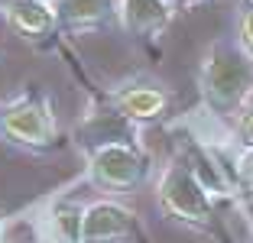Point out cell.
Segmentation results:
<instances>
[{"label": "cell", "mask_w": 253, "mask_h": 243, "mask_svg": "<svg viewBox=\"0 0 253 243\" xmlns=\"http://www.w3.org/2000/svg\"><path fill=\"white\" fill-rule=\"evenodd\" d=\"M198 84L214 114H234L253 91V52L244 45L214 42L201 62Z\"/></svg>", "instance_id": "obj_1"}, {"label": "cell", "mask_w": 253, "mask_h": 243, "mask_svg": "<svg viewBox=\"0 0 253 243\" xmlns=\"http://www.w3.org/2000/svg\"><path fill=\"white\" fill-rule=\"evenodd\" d=\"M159 204L169 217L195 224V227H208L214 217L208 192L185 159H175L166 165L163 178H159Z\"/></svg>", "instance_id": "obj_2"}, {"label": "cell", "mask_w": 253, "mask_h": 243, "mask_svg": "<svg viewBox=\"0 0 253 243\" xmlns=\"http://www.w3.org/2000/svg\"><path fill=\"white\" fill-rule=\"evenodd\" d=\"M0 133L10 143L30 149H49L55 143V117L39 91L13 97L0 107Z\"/></svg>", "instance_id": "obj_3"}, {"label": "cell", "mask_w": 253, "mask_h": 243, "mask_svg": "<svg viewBox=\"0 0 253 243\" xmlns=\"http://www.w3.org/2000/svg\"><path fill=\"white\" fill-rule=\"evenodd\" d=\"M88 178L104 192H130L146 178V156L136 143H111L88 153Z\"/></svg>", "instance_id": "obj_4"}, {"label": "cell", "mask_w": 253, "mask_h": 243, "mask_svg": "<svg viewBox=\"0 0 253 243\" xmlns=\"http://www.w3.org/2000/svg\"><path fill=\"white\" fill-rule=\"evenodd\" d=\"M140 237L136 214L126 211L117 201H97L84 207L82 243H130Z\"/></svg>", "instance_id": "obj_5"}, {"label": "cell", "mask_w": 253, "mask_h": 243, "mask_svg": "<svg viewBox=\"0 0 253 243\" xmlns=\"http://www.w3.org/2000/svg\"><path fill=\"white\" fill-rule=\"evenodd\" d=\"M136 120H130L126 114H120L111 101L104 104V111H91L84 117V123L75 130V140L82 143L88 153L111 143H136Z\"/></svg>", "instance_id": "obj_6"}, {"label": "cell", "mask_w": 253, "mask_h": 243, "mask_svg": "<svg viewBox=\"0 0 253 243\" xmlns=\"http://www.w3.org/2000/svg\"><path fill=\"white\" fill-rule=\"evenodd\" d=\"M3 16L26 39L49 36L59 26L55 3H45V0H3Z\"/></svg>", "instance_id": "obj_7"}, {"label": "cell", "mask_w": 253, "mask_h": 243, "mask_svg": "<svg viewBox=\"0 0 253 243\" xmlns=\"http://www.w3.org/2000/svg\"><path fill=\"white\" fill-rule=\"evenodd\" d=\"M55 16L65 30H91L120 16L117 0H55Z\"/></svg>", "instance_id": "obj_8"}, {"label": "cell", "mask_w": 253, "mask_h": 243, "mask_svg": "<svg viewBox=\"0 0 253 243\" xmlns=\"http://www.w3.org/2000/svg\"><path fill=\"white\" fill-rule=\"evenodd\" d=\"M111 104L130 120H153L166 111V94L156 84H124L111 94Z\"/></svg>", "instance_id": "obj_9"}, {"label": "cell", "mask_w": 253, "mask_h": 243, "mask_svg": "<svg viewBox=\"0 0 253 243\" xmlns=\"http://www.w3.org/2000/svg\"><path fill=\"white\" fill-rule=\"evenodd\" d=\"M169 16H172V7L166 0H124V7H120L124 26L130 33H140V36H156V33H163Z\"/></svg>", "instance_id": "obj_10"}, {"label": "cell", "mask_w": 253, "mask_h": 243, "mask_svg": "<svg viewBox=\"0 0 253 243\" xmlns=\"http://www.w3.org/2000/svg\"><path fill=\"white\" fill-rule=\"evenodd\" d=\"M84 207L75 201H55L49 207V243H82Z\"/></svg>", "instance_id": "obj_11"}, {"label": "cell", "mask_w": 253, "mask_h": 243, "mask_svg": "<svg viewBox=\"0 0 253 243\" xmlns=\"http://www.w3.org/2000/svg\"><path fill=\"white\" fill-rule=\"evenodd\" d=\"M240 42L247 52H253V7H247L240 13Z\"/></svg>", "instance_id": "obj_12"}, {"label": "cell", "mask_w": 253, "mask_h": 243, "mask_svg": "<svg viewBox=\"0 0 253 243\" xmlns=\"http://www.w3.org/2000/svg\"><path fill=\"white\" fill-rule=\"evenodd\" d=\"M240 136H244L247 146H253V111H247L244 117H240Z\"/></svg>", "instance_id": "obj_13"}, {"label": "cell", "mask_w": 253, "mask_h": 243, "mask_svg": "<svg viewBox=\"0 0 253 243\" xmlns=\"http://www.w3.org/2000/svg\"><path fill=\"white\" fill-rule=\"evenodd\" d=\"M169 7H192V3H201V0H166Z\"/></svg>", "instance_id": "obj_14"}, {"label": "cell", "mask_w": 253, "mask_h": 243, "mask_svg": "<svg viewBox=\"0 0 253 243\" xmlns=\"http://www.w3.org/2000/svg\"><path fill=\"white\" fill-rule=\"evenodd\" d=\"M0 234H3V211H0Z\"/></svg>", "instance_id": "obj_15"}, {"label": "cell", "mask_w": 253, "mask_h": 243, "mask_svg": "<svg viewBox=\"0 0 253 243\" xmlns=\"http://www.w3.org/2000/svg\"><path fill=\"white\" fill-rule=\"evenodd\" d=\"M45 3H55V0H45Z\"/></svg>", "instance_id": "obj_16"}]
</instances>
